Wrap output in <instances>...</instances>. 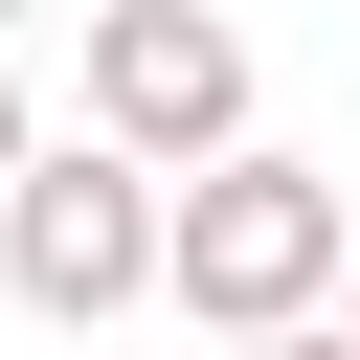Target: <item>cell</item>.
<instances>
[{
	"label": "cell",
	"mask_w": 360,
	"mask_h": 360,
	"mask_svg": "<svg viewBox=\"0 0 360 360\" xmlns=\"http://www.w3.org/2000/svg\"><path fill=\"white\" fill-rule=\"evenodd\" d=\"M180 270V158H135L112 112L90 135H45L22 180H0V292L45 315V338H90V315H135Z\"/></svg>",
	"instance_id": "1"
},
{
	"label": "cell",
	"mask_w": 360,
	"mask_h": 360,
	"mask_svg": "<svg viewBox=\"0 0 360 360\" xmlns=\"http://www.w3.org/2000/svg\"><path fill=\"white\" fill-rule=\"evenodd\" d=\"M158 292H180L202 338H292V315H338V292H360V202H338L315 158H270V135H248V158H202V180H180V270H158Z\"/></svg>",
	"instance_id": "2"
},
{
	"label": "cell",
	"mask_w": 360,
	"mask_h": 360,
	"mask_svg": "<svg viewBox=\"0 0 360 360\" xmlns=\"http://www.w3.org/2000/svg\"><path fill=\"white\" fill-rule=\"evenodd\" d=\"M90 112L135 135V158H248V22L225 0H90Z\"/></svg>",
	"instance_id": "3"
},
{
	"label": "cell",
	"mask_w": 360,
	"mask_h": 360,
	"mask_svg": "<svg viewBox=\"0 0 360 360\" xmlns=\"http://www.w3.org/2000/svg\"><path fill=\"white\" fill-rule=\"evenodd\" d=\"M225 360H360V315H292V338H225Z\"/></svg>",
	"instance_id": "4"
},
{
	"label": "cell",
	"mask_w": 360,
	"mask_h": 360,
	"mask_svg": "<svg viewBox=\"0 0 360 360\" xmlns=\"http://www.w3.org/2000/svg\"><path fill=\"white\" fill-rule=\"evenodd\" d=\"M338 315H360V292H338Z\"/></svg>",
	"instance_id": "5"
}]
</instances>
